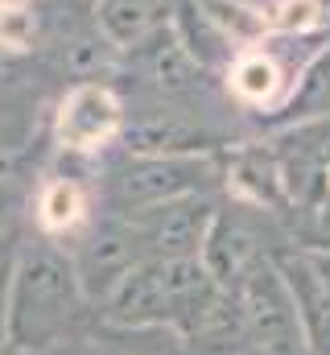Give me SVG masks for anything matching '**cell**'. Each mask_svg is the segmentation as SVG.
<instances>
[{"label": "cell", "mask_w": 330, "mask_h": 355, "mask_svg": "<svg viewBox=\"0 0 330 355\" xmlns=\"http://www.w3.org/2000/svg\"><path fill=\"white\" fill-rule=\"evenodd\" d=\"M215 194H190L173 198L149 211H132L128 223L145 248V261H177V257H202L211 219H215Z\"/></svg>", "instance_id": "7"}, {"label": "cell", "mask_w": 330, "mask_h": 355, "mask_svg": "<svg viewBox=\"0 0 330 355\" xmlns=\"http://www.w3.org/2000/svg\"><path fill=\"white\" fill-rule=\"evenodd\" d=\"M240 314L248 327V343L256 355H306V331H302V314L293 302V289L285 281V272L277 268L272 257L256 261L244 277L232 285Z\"/></svg>", "instance_id": "4"}, {"label": "cell", "mask_w": 330, "mask_h": 355, "mask_svg": "<svg viewBox=\"0 0 330 355\" xmlns=\"http://www.w3.org/2000/svg\"><path fill=\"white\" fill-rule=\"evenodd\" d=\"M17 248H21V232H0V347H4V327H8V289H12Z\"/></svg>", "instance_id": "10"}, {"label": "cell", "mask_w": 330, "mask_h": 355, "mask_svg": "<svg viewBox=\"0 0 330 355\" xmlns=\"http://www.w3.org/2000/svg\"><path fill=\"white\" fill-rule=\"evenodd\" d=\"M215 293L219 281L198 257L145 261L112 285V293L99 302V318L112 327H165L182 339Z\"/></svg>", "instance_id": "2"}, {"label": "cell", "mask_w": 330, "mask_h": 355, "mask_svg": "<svg viewBox=\"0 0 330 355\" xmlns=\"http://www.w3.org/2000/svg\"><path fill=\"white\" fill-rule=\"evenodd\" d=\"M99 327V306L82 285L75 257L50 236H21L12 289H8V327L4 347L33 355L58 343L82 339Z\"/></svg>", "instance_id": "1"}, {"label": "cell", "mask_w": 330, "mask_h": 355, "mask_svg": "<svg viewBox=\"0 0 330 355\" xmlns=\"http://www.w3.org/2000/svg\"><path fill=\"white\" fill-rule=\"evenodd\" d=\"M62 162H67L62 170H46L33 182L25 215L33 219L37 236L71 244V240H79L82 232L91 227V219L99 215V211H91V207H99V190H95V166H91V174H79L75 166H79L82 157L62 153Z\"/></svg>", "instance_id": "6"}, {"label": "cell", "mask_w": 330, "mask_h": 355, "mask_svg": "<svg viewBox=\"0 0 330 355\" xmlns=\"http://www.w3.org/2000/svg\"><path fill=\"white\" fill-rule=\"evenodd\" d=\"M0 355H25V352H17V347H0Z\"/></svg>", "instance_id": "12"}, {"label": "cell", "mask_w": 330, "mask_h": 355, "mask_svg": "<svg viewBox=\"0 0 330 355\" xmlns=\"http://www.w3.org/2000/svg\"><path fill=\"white\" fill-rule=\"evenodd\" d=\"M219 162L207 153L173 157V153H112L95 157V190H99V211L112 215H132L149 211L173 198L190 194H215L219 186Z\"/></svg>", "instance_id": "3"}, {"label": "cell", "mask_w": 330, "mask_h": 355, "mask_svg": "<svg viewBox=\"0 0 330 355\" xmlns=\"http://www.w3.org/2000/svg\"><path fill=\"white\" fill-rule=\"evenodd\" d=\"M169 8L173 0H95V21L116 50H128L169 25Z\"/></svg>", "instance_id": "8"}, {"label": "cell", "mask_w": 330, "mask_h": 355, "mask_svg": "<svg viewBox=\"0 0 330 355\" xmlns=\"http://www.w3.org/2000/svg\"><path fill=\"white\" fill-rule=\"evenodd\" d=\"M124 120H128V112H124L120 91L103 79H87V83H71L67 95L58 99L50 137H54L58 153L99 157L107 145H120Z\"/></svg>", "instance_id": "5"}, {"label": "cell", "mask_w": 330, "mask_h": 355, "mask_svg": "<svg viewBox=\"0 0 330 355\" xmlns=\"http://www.w3.org/2000/svg\"><path fill=\"white\" fill-rule=\"evenodd\" d=\"M322 219H327V232H330V190H327V202H322Z\"/></svg>", "instance_id": "11"}, {"label": "cell", "mask_w": 330, "mask_h": 355, "mask_svg": "<svg viewBox=\"0 0 330 355\" xmlns=\"http://www.w3.org/2000/svg\"><path fill=\"white\" fill-rule=\"evenodd\" d=\"M29 182L21 170V153L0 145V232H21V215L29 211Z\"/></svg>", "instance_id": "9"}]
</instances>
